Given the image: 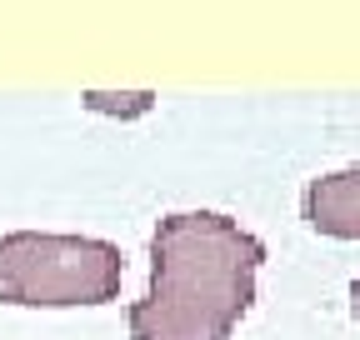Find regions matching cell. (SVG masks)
<instances>
[{
  "mask_svg": "<svg viewBox=\"0 0 360 340\" xmlns=\"http://www.w3.org/2000/svg\"><path fill=\"white\" fill-rule=\"evenodd\" d=\"M120 275L125 261L110 240L45 235V230L0 235V306H30V310L105 306L120 295Z\"/></svg>",
  "mask_w": 360,
  "mask_h": 340,
  "instance_id": "2",
  "label": "cell"
},
{
  "mask_svg": "<svg viewBox=\"0 0 360 340\" xmlns=\"http://www.w3.org/2000/svg\"><path fill=\"white\" fill-rule=\"evenodd\" d=\"M260 235L220 210H175L150 235V290L130 306V340H231L255 301Z\"/></svg>",
  "mask_w": 360,
  "mask_h": 340,
  "instance_id": "1",
  "label": "cell"
},
{
  "mask_svg": "<svg viewBox=\"0 0 360 340\" xmlns=\"http://www.w3.org/2000/svg\"><path fill=\"white\" fill-rule=\"evenodd\" d=\"M305 221L315 235L330 240H360V165L330 170V176H315L305 185Z\"/></svg>",
  "mask_w": 360,
  "mask_h": 340,
  "instance_id": "3",
  "label": "cell"
},
{
  "mask_svg": "<svg viewBox=\"0 0 360 340\" xmlns=\"http://www.w3.org/2000/svg\"><path fill=\"white\" fill-rule=\"evenodd\" d=\"M80 100H85V110L120 115V120H135V115H150L155 110V91H85Z\"/></svg>",
  "mask_w": 360,
  "mask_h": 340,
  "instance_id": "4",
  "label": "cell"
},
{
  "mask_svg": "<svg viewBox=\"0 0 360 340\" xmlns=\"http://www.w3.org/2000/svg\"><path fill=\"white\" fill-rule=\"evenodd\" d=\"M350 310H355V315H360V280H355V285H350Z\"/></svg>",
  "mask_w": 360,
  "mask_h": 340,
  "instance_id": "5",
  "label": "cell"
}]
</instances>
